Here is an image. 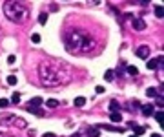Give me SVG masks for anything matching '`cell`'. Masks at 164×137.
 I'll list each match as a JSON object with an SVG mask.
<instances>
[{
  "label": "cell",
  "mask_w": 164,
  "mask_h": 137,
  "mask_svg": "<svg viewBox=\"0 0 164 137\" xmlns=\"http://www.w3.org/2000/svg\"><path fill=\"white\" fill-rule=\"evenodd\" d=\"M40 104H42V99H40V97H35V99H31V101L26 104V110H29V108H38Z\"/></svg>",
  "instance_id": "cell-6"
},
{
  "label": "cell",
  "mask_w": 164,
  "mask_h": 137,
  "mask_svg": "<svg viewBox=\"0 0 164 137\" xmlns=\"http://www.w3.org/2000/svg\"><path fill=\"white\" fill-rule=\"evenodd\" d=\"M104 79H106V81H113V71L108 70L106 73H104Z\"/></svg>",
  "instance_id": "cell-18"
},
{
  "label": "cell",
  "mask_w": 164,
  "mask_h": 137,
  "mask_svg": "<svg viewBox=\"0 0 164 137\" xmlns=\"http://www.w3.org/2000/svg\"><path fill=\"white\" fill-rule=\"evenodd\" d=\"M95 91H97V93H104V88H102V86H97Z\"/></svg>",
  "instance_id": "cell-27"
},
{
  "label": "cell",
  "mask_w": 164,
  "mask_h": 137,
  "mask_svg": "<svg viewBox=\"0 0 164 137\" xmlns=\"http://www.w3.org/2000/svg\"><path fill=\"white\" fill-rule=\"evenodd\" d=\"M146 95H148V97H159V95H161V93H159V91L155 90V88H148Z\"/></svg>",
  "instance_id": "cell-11"
},
{
  "label": "cell",
  "mask_w": 164,
  "mask_h": 137,
  "mask_svg": "<svg viewBox=\"0 0 164 137\" xmlns=\"http://www.w3.org/2000/svg\"><path fill=\"white\" fill-rule=\"evenodd\" d=\"M89 137H98V130H89Z\"/></svg>",
  "instance_id": "cell-25"
},
{
  "label": "cell",
  "mask_w": 164,
  "mask_h": 137,
  "mask_svg": "<svg viewBox=\"0 0 164 137\" xmlns=\"http://www.w3.org/2000/svg\"><path fill=\"white\" fill-rule=\"evenodd\" d=\"M13 121H15V126H18V128H26V126H27V124H26V121L20 119V117H15Z\"/></svg>",
  "instance_id": "cell-10"
},
{
  "label": "cell",
  "mask_w": 164,
  "mask_h": 137,
  "mask_svg": "<svg viewBox=\"0 0 164 137\" xmlns=\"http://www.w3.org/2000/svg\"><path fill=\"white\" fill-rule=\"evenodd\" d=\"M38 77L40 82L48 88H55L66 84L71 79V68L68 62L62 60H44L38 66Z\"/></svg>",
  "instance_id": "cell-1"
},
{
  "label": "cell",
  "mask_w": 164,
  "mask_h": 137,
  "mask_svg": "<svg viewBox=\"0 0 164 137\" xmlns=\"http://www.w3.org/2000/svg\"><path fill=\"white\" fill-rule=\"evenodd\" d=\"M73 137H78V135H73Z\"/></svg>",
  "instance_id": "cell-31"
},
{
  "label": "cell",
  "mask_w": 164,
  "mask_h": 137,
  "mask_svg": "<svg viewBox=\"0 0 164 137\" xmlns=\"http://www.w3.org/2000/svg\"><path fill=\"white\" fill-rule=\"evenodd\" d=\"M44 137H55V134H44Z\"/></svg>",
  "instance_id": "cell-28"
},
{
  "label": "cell",
  "mask_w": 164,
  "mask_h": 137,
  "mask_svg": "<svg viewBox=\"0 0 164 137\" xmlns=\"http://www.w3.org/2000/svg\"><path fill=\"white\" fill-rule=\"evenodd\" d=\"M86 104V99H84V97H77L75 99V106H84Z\"/></svg>",
  "instance_id": "cell-13"
},
{
  "label": "cell",
  "mask_w": 164,
  "mask_h": 137,
  "mask_svg": "<svg viewBox=\"0 0 164 137\" xmlns=\"http://www.w3.org/2000/svg\"><path fill=\"white\" fill-rule=\"evenodd\" d=\"M153 108H155L153 104H146V106H142V115H146V117L153 115V113H155V110H153Z\"/></svg>",
  "instance_id": "cell-8"
},
{
  "label": "cell",
  "mask_w": 164,
  "mask_h": 137,
  "mask_svg": "<svg viewBox=\"0 0 164 137\" xmlns=\"http://www.w3.org/2000/svg\"><path fill=\"white\" fill-rule=\"evenodd\" d=\"M155 15H157L159 18H162V7H161V6H157V7H155Z\"/></svg>",
  "instance_id": "cell-22"
},
{
  "label": "cell",
  "mask_w": 164,
  "mask_h": 137,
  "mask_svg": "<svg viewBox=\"0 0 164 137\" xmlns=\"http://www.w3.org/2000/svg\"><path fill=\"white\" fill-rule=\"evenodd\" d=\"M9 102H11L9 99H0V108H7Z\"/></svg>",
  "instance_id": "cell-17"
},
{
  "label": "cell",
  "mask_w": 164,
  "mask_h": 137,
  "mask_svg": "<svg viewBox=\"0 0 164 137\" xmlns=\"http://www.w3.org/2000/svg\"><path fill=\"white\" fill-rule=\"evenodd\" d=\"M11 102H13V104H18V102H20V93H13Z\"/></svg>",
  "instance_id": "cell-16"
},
{
  "label": "cell",
  "mask_w": 164,
  "mask_h": 137,
  "mask_svg": "<svg viewBox=\"0 0 164 137\" xmlns=\"http://www.w3.org/2000/svg\"><path fill=\"white\" fill-rule=\"evenodd\" d=\"M144 134V128H135V135H141Z\"/></svg>",
  "instance_id": "cell-26"
},
{
  "label": "cell",
  "mask_w": 164,
  "mask_h": 137,
  "mask_svg": "<svg viewBox=\"0 0 164 137\" xmlns=\"http://www.w3.org/2000/svg\"><path fill=\"white\" fill-rule=\"evenodd\" d=\"M64 44H66L68 51L71 53H89L95 50V40L89 33L82 31V29H73L64 37Z\"/></svg>",
  "instance_id": "cell-2"
},
{
  "label": "cell",
  "mask_w": 164,
  "mask_h": 137,
  "mask_svg": "<svg viewBox=\"0 0 164 137\" xmlns=\"http://www.w3.org/2000/svg\"><path fill=\"white\" fill-rule=\"evenodd\" d=\"M31 40H33L35 44H38V42H40V35H37V33H35V35L31 37Z\"/></svg>",
  "instance_id": "cell-23"
},
{
  "label": "cell",
  "mask_w": 164,
  "mask_h": 137,
  "mask_svg": "<svg viewBox=\"0 0 164 137\" xmlns=\"http://www.w3.org/2000/svg\"><path fill=\"white\" fill-rule=\"evenodd\" d=\"M111 121H113V123H120V121H122V115L115 111V113H111Z\"/></svg>",
  "instance_id": "cell-12"
},
{
  "label": "cell",
  "mask_w": 164,
  "mask_h": 137,
  "mask_svg": "<svg viewBox=\"0 0 164 137\" xmlns=\"http://www.w3.org/2000/svg\"><path fill=\"white\" fill-rule=\"evenodd\" d=\"M131 24H133V29H139V31H142V29L146 28V22H144L142 18H135Z\"/></svg>",
  "instance_id": "cell-7"
},
{
  "label": "cell",
  "mask_w": 164,
  "mask_h": 137,
  "mask_svg": "<svg viewBox=\"0 0 164 137\" xmlns=\"http://www.w3.org/2000/svg\"><path fill=\"white\" fill-rule=\"evenodd\" d=\"M4 13L15 24H24L29 18V7L24 2H18V0H6L4 2Z\"/></svg>",
  "instance_id": "cell-3"
},
{
  "label": "cell",
  "mask_w": 164,
  "mask_h": 137,
  "mask_svg": "<svg viewBox=\"0 0 164 137\" xmlns=\"http://www.w3.org/2000/svg\"><path fill=\"white\" fill-rule=\"evenodd\" d=\"M135 53H137L139 58H148V57H150V48H148V46H141V48H137V50H135Z\"/></svg>",
  "instance_id": "cell-4"
},
{
  "label": "cell",
  "mask_w": 164,
  "mask_h": 137,
  "mask_svg": "<svg viewBox=\"0 0 164 137\" xmlns=\"http://www.w3.org/2000/svg\"><path fill=\"white\" fill-rule=\"evenodd\" d=\"M155 119H157V123H161V124H162V111H161V110H159L157 113H155Z\"/></svg>",
  "instance_id": "cell-21"
},
{
  "label": "cell",
  "mask_w": 164,
  "mask_h": 137,
  "mask_svg": "<svg viewBox=\"0 0 164 137\" xmlns=\"http://www.w3.org/2000/svg\"><path fill=\"white\" fill-rule=\"evenodd\" d=\"M131 137H137V135H131Z\"/></svg>",
  "instance_id": "cell-30"
},
{
  "label": "cell",
  "mask_w": 164,
  "mask_h": 137,
  "mask_svg": "<svg viewBox=\"0 0 164 137\" xmlns=\"http://www.w3.org/2000/svg\"><path fill=\"white\" fill-rule=\"evenodd\" d=\"M162 57H157V58H151L148 60V70H157V68H162Z\"/></svg>",
  "instance_id": "cell-5"
},
{
  "label": "cell",
  "mask_w": 164,
  "mask_h": 137,
  "mask_svg": "<svg viewBox=\"0 0 164 137\" xmlns=\"http://www.w3.org/2000/svg\"><path fill=\"white\" fill-rule=\"evenodd\" d=\"M7 84H9V86H15V84H17V77H15V75H9V77H7Z\"/></svg>",
  "instance_id": "cell-14"
},
{
  "label": "cell",
  "mask_w": 164,
  "mask_h": 137,
  "mask_svg": "<svg viewBox=\"0 0 164 137\" xmlns=\"http://www.w3.org/2000/svg\"><path fill=\"white\" fill-rule=\"evenodd\" d=\"M58 104H60V102H58V101H55V99H48L46 101V106H48V108L49 110H53V108H57V106Z\"/></svg>",
  "instance_id": "cell-9"
},
{
  "label": "cell",
  "mask_w": 164,
  "mask_h": 137,
  "mask_svg": "<svg viewBox=\"0 0 164 137\" xmlns=\"http://www.w3.org/2000/svg\"><path fill=\"white\" fill-rule=\"evenodd\" d=\"M151 137H161V135H159V134H153V135H151Z\"/></svg>",
  "instance_id": "cell-29"
},
{
  "label": "cell",
  "mask_w": 164,
  "mask_h": 137,
  "mask_svg": "<svg viewBox=\"0 0 164 137\" xmlns=\"http://www.w3.org/2000/svg\"><path fill=\"white\" fill-rule=\"evenodd\" d=\"M117 108H118V104H117L115 101H113L111 104H109V111H111V113H115V111H117Z\"/></svg>",
  "instance_id": "cell-19"
},
{
  "label": "cell",
  "mask_w": 164,
  "mask_h": 137,
  "mask_svg": "<svg viewBox=\"0 0 164 137\" xmlns=\"http://www.w3.org/2000/svg\"><path fill=\"white\" fill-rule=\"evenodd\" d=\"M128 73H130V75H139V70L135 66H128Z\"/></svg>",
  "instance_id": "cell-15"
},
{
  "label": "cell",
  "mask_w": 164,
  "mask_h": 137,
  "mask_svg": "<svg viewBox=\"0 0 164 137\" xmlns=\"http://www.w3.org/2000/svg\"><path fill=\"white\" fill-rule=\"evenodd\" d=\"M38 22H40V24H46V22H48V15H46V13H42L40 17H38Z\"/></svg>",
  "instance_id": "cell-20"
},
{
  "label": "cell",
  "mask_w": 164,
  "mask_h": 137,
  "mask_svg": "<svg viewBox=\"0 0 164 137\" xmlns=\"http://www.w3.org/2000/svg\"><path fill=\"white\" fill-rule=\"evenodd\" d=\"M15 60H17V57H15V55H9V57H7V62H9V64H15Z\"/></svg>",
  "instance_id": "cell-24"
}]
</instances>
